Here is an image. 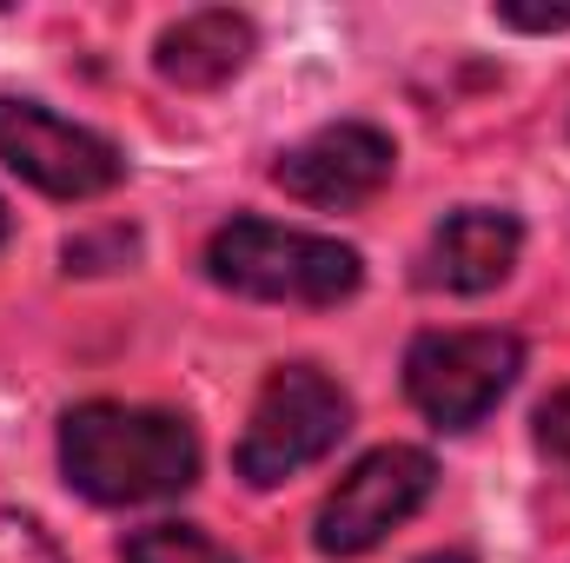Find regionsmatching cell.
<instances>
[{
  "label": "cell",
  "mask_w": 570,
  "mask_h": 563,
  "mask_svg": "<svg viewBox=\"0 0 570 563\" xmlns=\"http://www.w3.org/2000/svg\"><path fill=\"white\" fill-rule=\"evenodd\" d=\"M60 471L94 504H159L193 491L199 437L179 412L94 398L60 418Z\"/></svg>",
  "instance_id": "1"
},
{
  "label": "cell",
  "mask_w": 570,
  "mask_h": 563,
  "mask_svg": "<svg viewBox=\"0 0 570 563\" xmlns=\"http://www.w3.org/2000/svg\"><path fill=\"white\" fill-rule=\"evenodd\" d=\"M206 273L239 298H279V305H338L365 279L352 246L298 233V226H273V219L219 226L206 246Z\"/></svg>",
  "instance_id": "2"
},
{
  "label": "cell",
  "mask_w": 570,
  "mask_h": 563,
  "mask_svg": "<svg viewBox=\"0 0 570 563\" xmlns=\"http://www.w3.org/2000/svg\"><path fill=\"white\" fill-rule=\"evenodd\" d=\"M345 424H352V398H345L325 372L285 365V372L266 378V392H259V405H253V424H246L233 464H239V477L259 484V491H266V484H285L292 471L318 464V457L345 437Z\"/></svg>",
  "instance_id": "3"
},
{
  "label": "cell",
  "mask_w": 570,
  "mask_h": 563,
  "mask_svg": "<svg viewBox=\"0 0 570 563\" xmlns=\"http://www.w3.org/2000/svg\"><path fill=\"white\" fill-rule=\"evenodd\" d=\"M524 345L511 332H425L405 352V392L431 424L471 431L511 385H518Z\"/></svg>",
  "instance_id": "4"
},
{
  "label": "cell",
  "mask_w": 570,
  "mask_h": 563,
  "mask_svg": "<svg viewBox=\"0 0 570 563\" xmlns=\"http://www.w3.org/2000/svg\"><path fill=\"white\" fill-rule=\"evenodd\" d=\"M438 484V464L419 444H379L372 457H358L338 491L318 504V524H312V544L325 557H365L385 531H399Z\"/></svg>",
  "instance_id": "5"
},
{
  "label": "cell",
  "mask_w": 570,
  "mask_h": 563,
  "mask_svg": "<svg viewBox=\"0 0 570 563\" xmlns=\"http://www.w3.org/2000/svg\"><path fill=\"white\" fill-rule=\"evenodd\" d=\"M0 166L40 186L47 199H100L127 179L120 146L33 100H0Z\"/></svg>",
  "instance_id": "6"
},
{
  "label": "cell",
  "mask_w": 570,
  "mask_h": 563,
  "mask_svg": "<svg viewBox=\"0 0 570 563\" xmlns=\"http://www.w3.org/2000/svg\"><path fill=\"white\" fill-rule=\"evenodd\" d=\"M392 166H399L392 134H379L365 120H338V127H318L312 140H298L292 152H279L273 179L305 206H365L392 179Z\"/></svg>",
  "instance_id": "7"
},
{
  "label": "cell",
  "mask_w": 570,
  "mask_h": 563,
  "mask_svg": "<svg viewBox=\"0 0 570 563\" xmlns=\"http://www.w3.org/2000/svg\"><path fill=\"white\" fill-rule=\"evenodd\" d=\"M518 246H524V226L511 213H491V206H464L451 213L425 246V273L419 279L431 292H491V285L511 279L518 266Z\"/></svg>",
  "instance_id": "8"
},
{
  "label": "cell",
  "mask_w": 570,
  "mask_h": 563,
  "mask_svg": "<svg viewBox=\"0 0 570 563\" xmlns=\"http://www.w3.org/2000/svg\"><path fill=\"white\" fill-rule=\"evenodd\" d=\"M159 73L186 93H213L226 87L233 73H246L253 60V20L233 13V7H206V13H186L179 27L159 33Z\"/></svg>",
  "instance_id": "9"
},
{
  "label": "cell",
  "mask_w": 570,
  "mask_h": 563,
  "mask_svg": "<svg viewBox=\"0 0 570 563\" xmlns=\"http://www.w3.org/2000/svg\"><path fill=\"white\" fill-rule=\"evenodd\" d=\"M120 563H239L226 544H213L193 524H146L120 544Z\"/></svg>",
  "instance_id": "10"
},
{
  "label": "cell",
  "mask_w": 570,
  "mask_h": 563,
  "mask_svg": "<svg viewBox=\"0 0 570 563\" xmlns=\"http://www.w3.org/2000/svg\"><path fill=\"white\" fill-rule=\"evenodd\" d=\"M0 563H67V557L47 544V531H40V524H27V517L0 511Z\"/></svg>",
  "instance_id": "11"
},
{
  "label": "cell",
  "mask_w": 570,
  "mask_h": 563,
  "mask_svg": "<svg viewBox=\"0 0 570 563\" xmlns=\"http://www.w3.org/2000/svg\"><path fill=\"white\" fill-rule=\"evenodd\" d=\"M538 451L551 457V471L570 477V392H551L538 405Z\"/></svg>",
  "instance_id": "12"
},
{
  "label": "cell",
  "mask_w": 570,
  "mask_h": 563,
  "mask_svg": "<svg viewBox=\"0 0 570 563\" xmlns=\"http://www.w3.org/2000/svg\"><path fill=\"white\" fill-rule=\"evenodd\" d=\"M7 233H13V219H7V199H0V239H7Z\"/></svg>",
  "instance_id": "13"
},
{
  "label": "cell",
  "mask_w": 570,
  "mask_h": 563,
  "mask_svg": "<svg viewBox=\"0 0 570 563\" xmlns=\"http://www.w3.org/2000/svg\"><path fill=\"white\" fill-rule=\"evenodd\" d=\"M425 563H471V557H464V551H451V557H425Z\"/></svg>",
  "instance_id": "14"
}]
</instances>
